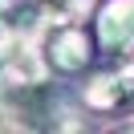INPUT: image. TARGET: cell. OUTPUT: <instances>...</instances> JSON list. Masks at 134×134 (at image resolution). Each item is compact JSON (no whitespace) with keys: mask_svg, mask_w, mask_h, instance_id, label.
<instances>
[{"mask_svg":"<svg viewBox=\"0 0 134 134\" xmlns=\"http://www.w3.org/2000/svg\"><path fill=\"white\" fill-rule=\"evenodd\" d=\"M90 29L98 41V57L106 61L134 57V0H102L93 8Z\"/></svg>","mask_w":134,"mask_h":134,"instance_id":"6da1fadb","label":"cell"},{"mask_svg":"<svg viewBox=\"0 0 134 134\" xmlns=\"http://www.w3.org/2000/svg\"><path fill=\"white\" fill-rule=\"evenodd\" d=\"M45 53H49V65L57 69L61 77H77V73H85V69L93 65V57H98L93 29H85V25H61L57 33L49 37Z\"/></svg>","mask_w":134,"mask_h":134,"instance_id":"7a4b0ae2","label":"cell"}]
</instances>
